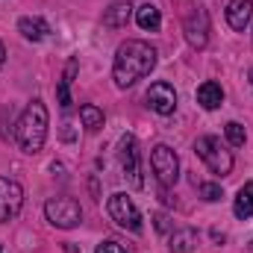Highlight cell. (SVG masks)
I'll list each match as a JSON object with an SVG mask.
<instances>
[{
  "label": "cell",
  "instance_id": "obj_1",
  "mask_svg": "<svg viewBox=\"0 0 253 253\" xmlns=\"http://www.w3.org/2000/svg\"><path fill=\"white\" fill-rule=\"evenodd\" d=\"M153 68H156V47L141 42V39H129L115 50L112 80H115L118 88H129L138 80H144Z\"/></svg>",
  "mask_w": 253,
  "mask_h": 253
},
{
  "label": "cell",
  "instance_id": "obj_2",
  "mask_svg": "<svg viewBox=\"0 0 253 253\" xmlns=\"http://www.w3.org/2000/svg\"><path fill=\"white\" fill-rule=\"evenodd\" d=\"M47 126H50L47 106H44L42 100H33V103L21 112L18 124H15V141H18V147H21L24 153H30V156L39 153V150L44 147Z\"/></svg>",
  "mask_w": 253,
  "mask_h": 253
},
{
  "label": "cell",
  "instance_id": "obj_3",
  "mask_svg": "<svg viewBox=\"0 0 253 253\" xmlns=\"http://www.w3.org/2000/svg\"><path fill=\"white\" fill-rule=\"evenodd\" d=\"M194 153L206 162V168H209L212 174L227 177V174L233 171V153L227 150V144H224L218 135H200V138L194 141Z\"/></svg>",
  "mask_w": 253,
  "mask_h": 253
},
{
  "label": "cell",
  "instance_id": "obj_4",
  "mask_svg": "<svg viewBox=\"0 0 253 253\" xmlns=\"http://www.w3.org/2000/svg\"><path fill=\"white\" fill-rule=\"evenodd\" d=\"M44 215H47V221H50L56 230H74V227H80V221H83L80 203H77L74 197H68V194L50 197V200L44 203Z\"/></svg>",
  "mask_w": 253,
  "mask_h": 253
},
{
  "label": "cell",
  "instance_id": "obj_5",
  "mask_svg": "<svg viewBox=\"0 0 253 253\" xmlns=\"http://www.w3.org/2000/svg\"><path fill=\"white\" fill-rule=\"evenodd\" d=\"M150 168L156 174V183L162 189H174V183L180 180V156L168 147V144H156L150 153Z\"/></svg>",
  "mask_w": 253,
  "mask_h": 253
},
{
  "label": "cell",
  "instance_id": "obj_6",
  "mask_svg": "<svg viewBox=\"0 0 253 253\" xmlns=\"http://www.w3.org/2000/svg\"><path fill=\"white\" fill-rule=\"evenodd\" d=\"M118 159H121V171L129 180L132 189H141L144 180H141V150H138V141L132 132H124L121 141H118Z\"/></svg>",
  "mask_w": 253,
  "mask_h": 253
},
{
  "label": "cell",
  "instance_id": "obj_7",
  "mask_svg": "<svg viewBox=\"0 0 253 253\" xmlns=\"http://www.w3.org/2000/svg\"><path fill=\"white\" fill-rule=\"evenodd\" d=\"M183 33H186V42H189L194 50H203L209 44V12L200 3H191L189 9H186Z\"/></svg>",
  "mask_w": 253,
  "mask_h": 253
},
{
  "label": "cell",
  "instance_id": "obj_8",
  "mask_svg": "<svg viewBox=\"0 0 253 253\" xmlns=\"http://www.w3.org/2000/svg\"><path fill=\"white\" fill-rule=\"evenodd\" d=\"M109 218L121 227V230H129V233H141V212L135 209V203L126 197V194H112L109 203Z\"/></svg>",
  "mask_w": 253,
  "mask_h": 253
},
{
  "label": "cell",
  "instance_id": "obj_9",
  "mask_svg": "<svg viewBox=\"0 0 253 253\" xmlns=\"http://www.w3.org/2000/svg\"><path fill=\"white\" fill-rule=\"evenodd\" d=\"M24 206V189L12 177H0V224H9L18 218Z\"/></svg>",
  "mask_w": 253,
  "mask_h": 253
},
{
  "label": "cell",
  "instance_id": "obj_10",
  "mask_svg": "<svg viewBox=\"0 0 253 253\" xmlns=\"http://www.w3.org/2000/svg\"><path fill=\"white\" fill-rule=\"evenodd\" d=\"M147 106L156 115H174V109H177V91H174V85L165 83V80L153 83L147 88Z\"/></svg>",
  "mask_w": 253,
  "mask_h": 253
},
{
  "label": "cell",
  "instance_id": "obj_11",
  "mask_svg": "<svg viewBox=\"0 0 253 253\" xmlns=\"http://www.w3.org/2000/svg\"><path fill=\"white\" fill-rule=\"evenodd\" d=\"M253 21V0H230L227 3V24L236 33H245Z\"/></svg>",
  "mask_w": 253,
  "mask_h": 253
},
{
  "label": "cell",
  "instance_id": "obj_12",
  "mask_svg": "<svg viewBox=\"0 0 253 253\" xmlns=\"http://www.w3.org/2000/svg\"><path fill=\"white\" fill-rule=\"evenodd\" d=\"M132 18V0H112L109 9H103V24L106 27H126Z\"/></svg>",
  "mask_w": 253,
  "mask_h": 253
},
{
  "label": "cell",
  "instance_id": "obj_13",
  "mask_svg": "<svg viewBox=\"0 0 253 253\" xmlns=\"http://www.w3.org/2000/svg\"><path fill=\"white\" fill-rule=\"evenodd\" d=\"M18 33L27 39V42H44L50 36V27L44 18H33V15H24L18 21Z\"/></svg>",
  "mask_w": 253,
  "mask_h": 253
},
{
  "label": "cell",
  "instance_id": "obj_14",
  "mask_svg": "<svg viewBox=\"0 0 253 253\" xmlns=\"http://www.w3.org/2000/svg\"><path fill=\"white\" fill-rule=\"evenodd\" d=\"M197 103H200L206 112L218 109V106L224 103V88H221V83H215V80H206V83L197 88Z\"/></svg>",
  "mask_w": 253,
  "mask_h": 253
},
{
  "label": "cell",
  "instance_id": "obj_15",
  "mask_svg": "<svg viewBox=\"0 0 253 253\" xmlns=\"http://www.w3.org/2000/svg\"><path fill=\"white\" fill-rule=\"evenodd\" d=\"M197 248V233L191 227H183V230H174L171 239H168V251L171 253H191Z\"/></svg>",
  "mask_w": 253,
  "mask_h": 253
},
{
  "label": "cell",
  "instance_id": "obj_16",
  "mask_svg": "<svg viewBox=\"0 0 253 253\" xmlns=\"http://www.w3.org/2000/svg\"><path fill=\"white\" fill-rule=\"evenodd\" d=\"M77 71H80V62H77V59H68L62 80H59V85H56V100H59V106H62V109L71 106V83H74Z\"/></svg>",
  "mask_w": 253,
  "mask_h": 253
},
{
  "label": "cell",
  "instance_id": "obj_17",
  "mask_svg": "<svg viewBox=\"0 0 253 253\" xmlns=\"http://www.w3.org/2000/svg\"><path fill=\"white\" fill-rule=\"evenodd\" d=\"M233 215L239 221H248L253 218V183H245L242 189L236 191V200H233Z\"/></svg>",
  "mask_w": 253,
  "mask_h": 253
},
{
  "label": "cell",
  "instance_id": "obj_18",
  "mask_svg": "<svg viewBox=\"0 0 253 253\" xmlns=\"http://www.w3.org/2000/svg\"><path fill=\"white\" fill-rule=\"evenodd\" d=\"M135 24H138L144 33H156V30L162 27V15H159V9H156L153 3H144V6L135 9Z\"/></svg>",
  "mask_w": 253,
  "mask_h": 253
},
{
  "label": "cell",
  "instance_id": "obj_19",
  "mask_svg": "<svg viewBox=\"0 0 253 253\" xmlns=\"http://www.w3.org/2000/svg\"><path fill=\"white\" fill-rule=\"evenodd\" d=\"M80 121L85 129H100L103 126V109H97L94 103H85V106H80Z\"/></svg>",
  "mask_w": 253,
  "mask_h": 253
},
{
  "label": "cell",
  "instance_id": "obj_20",
  "mask_svg": "<svg viewBox=\"0 0 253 253\" xmlns=\"http://www.w3.org/2000/svg\"><path fill=\"white\" fill-rule=\"evenodd\" d=\"M224 135H227V144H230V147H242L245 138H248L245 126L239 124V121H230V124L224 126Z\"/></svg>",
  "mask_w": 253,
  "mask_h": 253
},
{
  "label": "cell",
  "instance_id": "obj_21",
  "mask_svg": "<svg viewBox=\"0 0 253 253\" xmlns=\"http://www.w3.org/2000/svg\"><path fill=\"white\" fill-rule=\"evenodd\" d=\"M194 186H197V194H200L203 200H209V203L221 200V186H218V183H197V180H194Z\"/></svg>",
  "mask_w": 253,
  "mask_h": 253
},
{
  "label": "cell",
  "instance_id": "obj_22",
  "mask_svg": "<svg viewBox=\"0 0 253 253\" xmlns=\"http://www.w3.org/2000/svg\"><path fill=\"white\" fill-rule=\"evenodd\" d=\"M94 253H126V251L115 242V239H106V242H100V245H97V251H94Z\"/></svg>",
  "mask_w": 253,
  "mask_h": 253
},
{
  "label": "cell",
  "instance_id": "obj_23",
  "mask_svg": "<svg viewBox=\"0 0 253 253\" xmlns=\"http://www.w3.org/2000/svg\"><path fill=\"white\" fill-rule=\"evenodd\" d=\"M156 230H159V233H165V230H168V218H165L162 212L156 215Z\"/></svg>",
  "mask_w": 253,
  "mask_h": 253
},
{
  "label": "cell",
  "instance_id": "obj_24",
  "mask_svg": "<svg viewBox=\"0 0 253 253\" xmlns=\"http://www.w3.org/2000/svg\"><path fill=\"white\" fill-rule=\"evenodd\" d=\"M6 62V47H3V42H0V65Z\"/></svg>",
  "mask_w": 253,
  "mask_h": 253
},
{
  "label": "cell",
  "instance_id": "obj_25",
  "mask_svg": "<svg viewBox=\"0 0 253 253\" xmlns=\"http://www.w3.org/2000/svg\"><path fill=\"white\" fill-rule=\"evenodd\" d=\"M251 85H253V68H251Z\"/></svg>",
  "mask_w": 253,
  "mask_h": 253
},
{
  "label": "cell",
  "instance_id": "obj_26",
  "mask_svg": "<svg viewBox=\"0 0 253 253\" xmlns=\"http://www.w3.org/2000/svg\"><path fill=\"white\" fill-rule=\"evenodd\" d=\"M0 253H3V251H0Z\"/></svg>",
  "mask_w": 253,
  "mask_h": 253
}]
</instances>
